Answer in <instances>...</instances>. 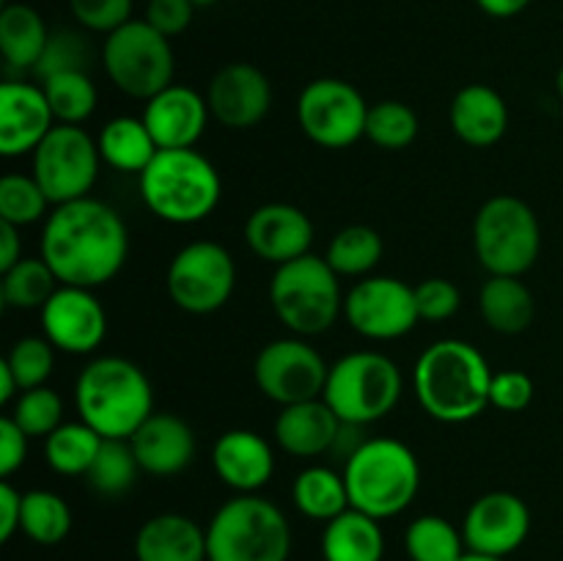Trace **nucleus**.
<instances>
[{"mask_svg": "<svg viewBox=\"0 0 563 561\" xmlns=\"http://www.w3.org/2000/svg\"><path fill=\"white\" fill-rule=\"evenodd\" d=\"M130 253V231L124 218L97 198L58 204L44 220L42 258L58 284L97 286L121 273Z\"/></svg>", "mask_w": 563, "mask_h": 561, "instance_id": "nucleus-1", "label": "nucleus"}, {"mask_svg": "<svg viewBox=\"0 0 563 561\" xmlns=\"http://www.w3.org/2000/svg\"><path fill=\"white\" fill-rule=\"evenodd\" d=\"M493 369L487 358L462 339H440L418 355L412 388L429 418L465 424L489 407Z\"/></svg>", "mask_w": 563, "mask_h": 561, "instance_id": "nucleus-2", "label": "nucleus"}, {"mask_svg": "<svg viewBox=\"0 0 563 561\" xmlns=\"http://www.w3.org/2000/svg\"><path fill=\"white\" fill-rule=\"evenodd\" d=\"M80 421L104 440H130L154 413V388L137 363L121 355L93 358L75 383Z\"/></svg>", "mask_w": 563, "mask_h": 561, "instance_id": "nucleus-3", "label": "nucleus"}, {"mask_svg": "<svg viewBox=\"0 0 563 561\" xmlns=\"http://www.w3.org/2000/svg\"><path fill=\"white\" fill-rule=\"evenodd\" d=\"M137 187L148 212L174 226L201 223L223 198L218 168L196 148H159Z\"/></svg>", "mask_w": 563, "mask_h": 561, "instance_id": "nucleus-4", "label": "nucleus"}, {"mask_svg": "<svg viewBox=\"0 0 563 561\" xmlns=\"http://www.w3.org/2000/svg\"><path fill=\"white\" fill-rule=\"evenodd\" d=\"M350 506L388 520L410 509L421 490V465L416 451L394 438H368L344 462Z\"/></svg>", "mask_w": 563, "mask_h": 561, "instance_id": "nucleus-5", "label": "nucleus"}, {"mask_svg": "<svg viewBox=\"0 0 563 561\" xmlns=\"http://www.w3.org/2000/svg\"><path fill=\"white\" fill-rule=\"evenodd\" d=\"M207 553L209 561H289V520L262 495H236L209 520Z\"/></svg>", "mask_w": 563, "mask_h": 561, "instance_id": "nucleus-6", "label": "nucleus"}, {"mask_svg": "<svg viewBox=\"0 0 563 561\" xmlns=\"http://www.w3.org/2000/svg\"><path fill=\"white\" fill-rule=\"evenodd\" d=\"M269 302L273 311L295 336L328 333L335 319L344 314V295H341L339 273L324 256H306L286 262L275 270L269 284Z\"/></svg>", "mask_w": 563, "mask_h": 561, "instance_id": "nucleus-7", "label": "nucleus"}, {"mask_svg": "<svg viewBox=\"0 0 563 561\" xmlns=\"http://www.w3.org/2000/svg\"><path fill=\"white\" fill-rule=\"evenodd\" d=\"M473 251L489 275L522 278L542 251L537 212L517 196H493L473 220Z\"/></svg>", "mask_w": 563, "mask_h": 561, "instance_id": "nucleus-8", "label": "nucleus"}, {"mask_svg": "<svg viewBox=\"0 0 563 561\" xmlns=\"http://www.w3.org/2000/svg\"><path fill=\"white\" fill-rule=\"evenodd\" d=\"M405 380L399 366L383 352H350L330 366L322 399L346 424L379 421L399 405Z\"/></svg>", "mask_w": 563, "mask_h": 561, "instance_id": "nucleus-9", "label": "nucleus"}, {"mask_svg": "<svg viewBox=\"0 0 563 561\" xmlns=\"http://www.w3.org/2000/svg\"><path fill=\"white\" fill-rule=\"evenodd\" d=\"M102 64L110 82L126 97L148 102L174 82V47L146 20H130L102 44Z\"/></svg>", "mask_w": 563, "mask_h": 561, "instance_id": "nucleus-10", "label": "nucleus"}, {"mask_svg": "<svg viewBox=\"0 0 563 561\" xmlns=\"http://www.w3.org/2000/svg\"><path fill=\"white\" fill-rule=\"evenodd\" d=\"M236 286V264L229 248L198 240L181 248L168 264L165 289L176 308L187 314H214L231 300Z\"/></svg>", "mask_w": 563, "mask_h": 561, "instance_id": "nucleus-11", "label": "nucleus"}, {"mask_svg": "<svg viewBox=\"0 0 563 561\" xmlns=\"http://www.w3.org/2000/svg\"><path fill=\"white\" fill-rule=\"evenodd\" d=\"M97 138L88 135L80 124H55L33 152V179L47 193L49 204H69L88 198L99 176Z\"/></svg>", "mask_w": 563, "mask_h": 561, "instance_id": "nucleus-12", "label": "nucleus"}, {"mask_svg": "<svg viewBox=\"0 0 563 561\" xmlns=\"http://www.w3.org/2000/svg\"><path fill=\"white\" fill-rule=\"evenodd\" d=\"M368 105L352 82L319 77L297 99V124L302 135L322 148H346L366 138Z\"/></svg>", "mask_w": 563, "mask_h": 561, "instance_id": "nucleus-13", "label": "nucleus"}, {"mask_svg": "<svg viewBox=\"0 0 563 561\" xmlns=\"http://www.w3.org/2000/svg\"><path fill=\"white\" fill-rule=\"evenodd\" d=\"M330 366L302 336L275 339L256 355L253 380L267 399L280 407L322 399Z\"/></svg>", "mask_w": 563, "mask_h": 561, "instance_id": "nucleus-14", "label": "nucleus"}, {"mask_svg": "<svg viewBox=\"0 0 563 561\" xmlns=\"http://www.w3.org/2000/svg\"><path fill=\"white\" fill-rule=\"evenodd\" d=\"M344 317L363 339H401L421 319L416 286L390 275H366L344 295Z\"/></svg>", "mask_w": 563, "mask_h": 561, "instance_id": "nucleus-15", "label": "nucleus"}, {"mask_svg": "<svg viewBox=\"0 0 563 561\" xmlns=\"http://www.w3.org/2000/svg\"><path fill=\"white\" fill-rule=\"evenodd\" d=\"M531 534V509L506 490H493L476 498L462 522V537L471 553L506 559L526 544Z\"/></svg>", "mask_w": 563, "mask_h": 561, "instance_id": "nucleus-16", "label": "nucleus"}, {"mask_svg": "<svg viewBox=\"0 0 563 561\" xmlns=\"http://www.w3.org/2000/svg\"><path fill=\"white\" fill-rule=\"evenodd\" d=\"M42 328L55 350L66 355H88L108 336V314L93 289L60 284L44 302Z\"/></svg>", "mask_w": 563, "mask_h": 561, "instance_id": "nucleus-17", "label": "nucleus"}, {"mask_svg": "<svg viewBox=\"0 0 563 561\" xmlns=\"http://www.w3.org/2000/svg\"><path fill=\"white\" fill-rule=\"evenodd\" d=\"M209 113L225 130H253L273 108V86L258 66L236 61L214 72L207 88Z\"/></svg>", "mask_w": 563, "mask_h": 561, "instance_id": "nucleus-18", "label": "nucleus"}, {"mask_svg": "<svg viewBox=\"0 0 563 561\" xmlns=\"http://www.w3.org/2000/svg\"><path fill=\"white\" fill-rule=\"evenodd\" d=\"M55 113L42 86L9 80L0 86V154L22 157L55 130Z\"/></svg>", "mask_w": 563, "mask_h": 561, "instance_id": "nucleus-19", "label": "nucleus"}, {"mask_svg": "<svg viewBox=\"0 0 563 561\" xmlns=\"http://www.w3.org/2000/svg\"><path fill=\"white\" fill-rule=\"evenodd\" d=\"M245 240L258 258L280 267L311 253L313 223L295 204L273 201L253 209L245 223Z\"/></svg>", "mask_w": 563, "mask_h": 561, "instance_id": "nucleus-20", "label": "nucleus"}, {"mask_svg": "<svg viewBox=\"0 0 563 561\" xmlns=\"http://www.w3.org/2000/svg\"><path fill=\"white\" fill-rule=\"evenodd\" d=\"M143 121L159 148H196L207 132L209 102L190 86L170 82L165 91L152 97L143 108Z\"/></svg>", "mask_w": 563, "mask_h": 561, "instance_id": "nucleus-21", "label": "nucleus"}, {"mask_svg": "<svg viewBox=\"0 0 563 561\" xmlns=\"http://www.w3.org/2000/svg\"><path fill=\"white\" fill-rule=\"evenodd\" d=\"M212 468L225 487L253 495L273 479V446L253 429H229L214 440Z\"/></svg>", "mask_w": 563, "mask_h": 561, "instance_id": "nucleus-22", "label": "nucleus"}, {"mask_svg": "<svg viewBox=\"0 0 563 561\" xmlns=\"http://www.w3.org/2000/svg\"><path fill=\"white\" fill-rule=\"evenodd\" d=\"M132 451L143 473L152 476H176L190 468L196 457V435L190 424L174 413H152L130 438Z\"/></svg>", "mask_w": 563, "mask_h": 561, "instance_id": "nucleus-23", "label": "nucleus"}, {"mask_svg": "<svg viewBox=\"0 0 563 561\" xmlns=\"http://www.w3.org/2000/svg\"><path fill=\"white\" fill-rule=\"evenodd\" d=\"M341 418L324 399L297 402V405L280 407L275 418V440L286 454L297 460L322 457L333 451L339 438Z\"/></svg>", "mask_w": 563, "mask_h": 561, "instance_id": "nucleus-24", "label": "nucleus"}, {"mask_svg": "<svg viewBox=\"0 0 563 561\" xmlns=\"http://www.w3.org/2000/svg\"><path fill=\"white\" fill-rule=\"evenodd\" d=\"M449 121L454 135L473 148L495 146L509 130V108L495 88L473 82L456 91Z\"/></svg>", "mask_w": 563, "mask_h": 561, "instance_id": "nucleus-25", "label": "nucleus"}, {"mask_svg": "<svg viewBox=\"0 0 563 561\" xmlns=\"http://www.w3.org/2000/svg\"><path fill=\"white\" fill-rule=\"evenodd\" d=\"M137 561H209L207 528L179 512L154 515L137 528Z\"/></svg>", "mask_w": 563, "mask_h": 561, "instance_id": "nucleus-26", "label": "nucleus"}, {"mask_svg": "<svg viewBox=\"0 0 563 561\" xmlns=\"http://www.w3.org/2000/svg\"><path fill=\"white\" fill-rule=\"evenodd\" d=\"M385 534L377 517L366 512L346 509L322 531V559L324 561H383Z\"/></svg>", "mask_w": 563, "mask_h": 561, "instance_id": "nucleus-27", "label": "nucleus"}, {"mask_svg": "<svg viewBox=\"0 0 563 561\" xmlns=\"http://www.w3.org/2000/svg\"><path fill=\"white\" fill-rule=\"evenodd\" d=\"M478 311L495 333L517 336L533 322L537 302L533 292L515 275H489L478 292Z\"/></svg>", "mask_w": 563, "mask_h": 561, "instance_id": "nucleus-28", "label": "nucleus"}, {"mask_svg": "<svg viewBox=\"0 0 563 561\" xmlns=\"http://www.w3.org/2000/svg\"><path fill=\"white\" fill-rule=\"evenodd\" d=\"M97 146L99 154H102V163L121 170V174L137 176L146 170V165L152 163L159 152L152 132H148L146 121L135 119V116H115V119H110L108 124L99 130Z\"/></svg>", "mask_w": 563, "mask_h": 561, "instance_id": "nucleus-29", "label": "nucleus"}, {"mask_svg": "<svg viewBox=\"0 0 563 561\" xmlns=\"http://www.w3.org/2000/svg\"><path fill=\"white\" fill-rule=\"evenodd\" d=\"M49 31L42 14L27 3H9L0 11V53L14 69H36Z\"/></svg>", "mask_w": 563, "mask_h": 561, "instance_id": "nucleus-30", "label": "nucleus"}, {"mask_svg": "<svg viewBox=\"0 0 563 561\" xmlns=\"http://www.w3.org/2000/svg\"><path fill=\"white\" fill-rule=\"evenodd\" d=\"M291 498L302 517L319 522H330L341 512L350 509V490H346L344 473H335L328 465H311L297 473Z\"/></svg>", "mask_w": 563, "mask_h": 561, "instance_id": "nucleus-31", "label": "nucleus"}, {"mask_svg": "<svg viewBox=\"0 0 563 561\" xmlns=\"http://www.w3.org/2000/svg\"><path fill=\"white\" fill-rule=\"evenodd\" d=\"M102 435L86 421H64L49 438H44V457L60 476H86L102 449Z\"/></svg>", "mask_w": 563, "mask_h": 561, "instance_id": "nucleus-32", "label": "nucleus"}, {"mask_svg": "<svg viewBox=\"0 0 563 561\" xmlns=\"http://www.w3.org/2000/svg\"><path fill=\"white\" fill-rule=\"evenodd\" d=\"M383 237L372 226H346L330 240L324 258L339 278H366L383 262Z\"/></svg>", "mask_w": 563, "mask_h": 561, "instance_id": "nucleus-33", "label": "nucleus"}, {"mask_svg": "<svg viewBox=\"0 0 563 561\" xmlns=\"http://www.w3.org/2000/svg\"><path fill=\"white\" fill-rule=\"evenodd\" d=\"M20 531L44 548L64 542L71 531L69 504L53 490H27L22 493Z\"/></svg>", "mask_w": 563, "mask_h": 561, "instance_id": "nucleus-34", "label": "nucleus"}, {"mask_svg": "<svg viewBox=\"0 0 563 561\" xmlns=\"http://www.w3.org/2000/svg\"><path fill=\"white\" fill-rule=\"evenodd\" d=\"M405 550L410 561H460L467 553L465 537L440 515H421L407 526Z\"/></svg>", "mask_w": 563, "mask_h": 561, "instance_id": "nucleus-35", "label": "nucleus"}, {"mask_svg": "<svg viewBox=\"0 0 563 561\" xmlns=\"http://www.w3.org/2000/svg\"><path fill=\"white\" fill-rule=\"evenodd\" d=\"M55 289H58V278L42 256H22L14 267L5 270L3 280H0L3 302L9 308H20V311H31V308L42 311L44 302L55 295Z\"/></svg>", "mask_w": 563, "mask_h": 561, "instance_id": "nucleus-36", "label": "nucleus"}, {"mask_svg": "<svg viewBox=\"0 0 563 561\" xmlns=\"http://www.w3.org/2000/svg\"><path fill=\"white\" fill-rule=\"evenodd\" d=\"M42 88L58 124H82L97 110L99 94L88 72H58L44 77Z\"/></svg>", "mask_w": 563, "mask_h": 561, "instance_id": "nucleus-37", "label": "nucleus"}, {"mask_svg": "<svg viewBox=\"0 0 563 561\" xmlns=\"http://www.w3.org/2000/svg\"><path fill=\"white\" fill-rule=\"evenodd\" d=\"M137 473H141V462H137L130 440H102V449L86 479L93 493H99L102 498H121L135 487Z\"/></svg>", "mask_w": 563, "mask_h": 561, "instance_id": "nucleus-38", "label": "nucleus"}, {"mask_svg": "<svg viewBox=\"0 0 563 561\" xmlns=\"http://www.w3.org/2000/svg\"><path fill=\"white\" fill-rule=\"evenodd\" d=\"M418 130H421V121H418V113L410 105L383 99V102L368 108L366 138L374 146L385 148V152L407 148L418 138Z\"/></svg>", "mask_w": 563, "mask_h": 561, "instance_id": "nucleus-39", "label": "nucleus"}, {"mask_svg": "<svg viewBox=\"0 0 563 561\" xmlns=\"http://www.w3.org/2000/svg\"><path fill=\"white\" fill-rule=\"evenodd\" d=\"M49 198L33 176L9 174L0 179V220L25 229L47 215Z\"/></svg>", "mask_w": 563, "mask_h": 561, "instance_id": "nucleus-40", "label": "nucleus"}, {"mask_svg": "<svg viewBox=\"0 0 563 561\" xmlns=\"http://www.w3.org/2000/svg\"><path fill=\"white\" fill-rule=\"evenodd\" d=\"M27 438H49L64 424V399L49 385L22 391L9 413Z\"/></svg>", "mask_w": 563, "mask_h": 561, "instance_id": "nucleus-41", "label": "nucleus"}, {"mask_svg": "<svg viewBox=\"0 0 563 561\" xmlns=\"http://www.w3.org/2000/svg\"><path fill=\"white\" fill-rule=\"evenodd\" d=\"M3 361L14 374L20 391H31L47 385V380L53 377L55 346L49 344L47 336H25V339L14 341Z\"/></svg>", "mask_w": 563, "mask_h": 561, "instance_id": "nucleus-42", "label": "nucleus"}, {"mask_svg": "<svg viewBox=\"0 0 563 561\" xmlns=\"http://www.w3.org/2000/svg\"><path fill=\"white\" fill-rule=\"evenodd\" d=\"M88 64H91V47L86 38L77 31H58L49 33L47 47H44L33 75L44 80L58 72H88Z\"/></svg>", "mask_w": 563, "mask_h": 561, "instance_id": "nucleus-43", "label": "nucleus"}, {"mask_svg": "<svg viewBox=\"0 0 563 561\" xmlns=\"http://www.w3.org/2000/svg\"><path fill=\"white\" fill-rule=\"evenodd\" d=\"M69 9L77 25L104 36L132 20V0H69Z\"/></svg>", "mask_w": 563, "mask_h": 561, "instance_id": "nucleus-44", "label": "nucleus"}, {"mask_svg": "<svg viewBox=\"0 0 563 561\" xmlns=\"http://www.w3.org/2000/svg\"><path fill=\"white\" fill-rule=\"evenodd\" d=\"M418 314L427 322H445L460 311L462 295L454 280L449 278H427L416 286Z\"/></svg>", "mask_w": 563, "mask_h": 561, "instance_id": "nucleus-45", "label": "nucleus"}, {"mask_svg": "<svg viewBox=\"0 0 563 561\" xmlns=\"http://www.w3.org/2000/svg\"><path fill=\"white\" fill-rule=\"evenodd\" d=\"M533 402V380L526 372L506 369L493 374L489 385V407H498L504 413H520Z\"/></svg>", "mask_w": 563, "mask_h": 561, "instance_id": "nucleus-46", "label": "nucleus"}, {"mask_svg": "<svg viewBox=\"0 0 563 561\" xmlns=\"http://www.w3.org/2000/svg\"><path fill=\"white\" fill-rule=\"evenodd\" d=\"M192 14H196V6L190 0H148L143 20L157 28L163 36L174 38L190 28Z\"/></svg>", "mask_w": 563, "mask_h": 561, "instance_id": "nucleus-47", "label": "nucleus"}, {"mask_svg": "<svg viewBox=\"0 0 563 561\" xmlns=\"http://www.w3.org/2000/svg\"><path fill=\"white\" fill-rule=\"evenodd\" d=\"M27 460V435L11 416L0 418V476L9 479Z\"/></svg>", "mask_w": 563, "mask_h": 561, "instance_id": "nucleus-48", "label": "nucleus"}, {"mask_svg": "<svg viewBox=\"0 0 563 561\" xmlns=\"http://www.w3.org/2000/svg\"><path fill=\"white\" fill-rule=\"evenodd\" d=\"M22 522V493L9 482L0 484V542H9Z\"/></svg>", "mask_w": 563, "mask_h": 561, "instance_id": "nucleus-49", "label": "nucleus"}, {"mask_svg": "<svg viewBox=\"0 0 563 561\" xmlns=\"http://www.w3.org/2000/svg\"><path fill=\"white\" fill-rule=\"evenodd\" d=\"M22 258V237L20 229L0 220V273L14 267Z\"/></svg>", "mask_w": 563, "mask_h": 561, "instance_id": "nucleus-50", "label": "nucleus"}, {"mask_svg": "<svg viewBox=\"0 0 563 561\" xmlns=\"http://www.w3.org/2000/svg\"><path fill=\"white\" fill-rule=\"evenodd\" d=\"M368 438H363V427L361 424H346L341 421V429H339V438H335V446L333 451L341 457V460H350L352 454H355L357 449H361L363 443H366Z\"/></svg>", "mask_w": 563, "mask_h": 561, "instance_id": "nucleus-51", "label": "nucleus"}, {"mask_svg": "<svg viewBox=\"0 0 563 561\" xmlns=\"http://www.w3.org/2000/svg\"><path fill=\"white\" fill-rule=\"evenodd\" d=\"M476 6L495 20H509V16L522 14L531 6V0H476Z\"/></svg>", "mask_w": 563, "mask_h": 561, "instance_id": "nucleus-52", "label": "nucleus"}, {"mask_svg": "<svg viewBox=\"0 0 563 561\" xmlns=\"http://www.w3.org/2000/svg\"><path fill=\"white\" fill-rule=\"evenodd\" d=\"M20 385H16L14 374H11V369L5 366V361H0V405H11V402L20 396Z\"/></svg>", "mask_w": 563, "mask_h": 561, "instance_id": "nucleus-53", "label": "nucleus"}, {"mask_svg": "<svg viewBox=\"0 0 563 561\" xmlns=\"http://www.w3.org/2000/svg\"><path fill=\"white\" fill-rule=\"evenodd\" d=\"M460 561H506V559H495V556H482V553H471V550H467L465 556H462Z\"/></svg>", "mask_w": 563, "mask_h": 561, "instance_id": "nucleus-54", "label": "nucleus"}, {"mask_svg": "<svg viewBox=\"0 0 563 561\" xmlns=\"http://www.w3.org/2000/svg\"><path fill=\"white\" fill-rule=\"evenodd\" d=\"M555 91H559V97L563 99V64H561L559 75H555Z\"/></svg>", "mask_w": 563, "mask_h": 561, "instance_id": "nucleus-55", "label": "nucleus"}, {"mask_svg": "<svg viewBox=\"0 0 563 561\" xmlns=\"http://www.w3.org/2000/svg\"><path fill=\"white\" fill-rule=\"evenodd\" d=\"M190 3L196 6V9H207V6H214L218 0H190Z\"/></svg>", "mask_w": 563, "mask_h": 561, "instance_id": "nucleus-56", "label": "nucleus"}]
</instances>
